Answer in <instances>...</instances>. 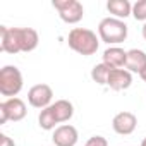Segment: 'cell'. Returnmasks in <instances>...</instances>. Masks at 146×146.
Instances as JSON below:
<instances>
[{
	"label": "cell",
	"instance_id": "1",
	"mask_svg": "<svg viewBox=\"0 0 146 146\" xmlns=\"http://www.w3.org/2000/svg\"><path fill=\"white\" fill-rule=\"evenodd\" d=\"M67 45L72 52H76L83 57H90L98 52L100 38L96 36L95 31H91L88 28H74L69 31Z\"/></svg>",
	"mask_w": 146,
	"mask_h": 146
},
{
	"label": "cell",
	"instance_id": "2",
	"mask_svg": "<svg viewBox=\"0 0 146 146\" xmlns=\"http://www.w3.org/2000/svg\"><path fill=\"white\" fill-rule=\"evenodd\" d=\"M129 28L124 21L115 19V17H105L98 24V38L100 41L110 45V46H119L122 41L127 40Z\"/></svg>",
	"mask_w": 146,
	"mask_h": 146
},
{
	"label": "cell",
	"instance_id": "3",
	"mask_svg": "<svg viewBox=\"0 0 146 146\" xmlns=\"http://www.w3.org/2000/svg\"><path fill=\"white\" fill-rule=\"evenodd\" d=\"M24 86L21 70L16 65H4L0 69V95L7 98H16Z\"/></svg>",
	"mask_w": 146,
	"mask_h": 146
},
{
	"label": "cell",
	"instance_id": "4",
	"mask_svg": "<svg viewBox=\"0 0 146 146\" xmlns=\"http://www.w3.org/2000/svg\"><path fill=\"white\" fill-rule=\"evenodd\" d=\"M52 5L65 24H78L84 16V7L79 0H53Z\"/></svg>",
	"mask_w": 146,
	"mask_h": 146
},
{
	"label": "cell",
	"instance_id": "5",
	"mask_svg": "<svg viewBox=\"0 0 146 146\" xmlns=\"http://www.w3.org/2000/svg\"><path fill=\"white\" fill-rule=\"evenodd\" d=\"M28 108L26 103L21 98H7L5 102L0 103V124H5L7 120L19 122L26 117Z\"/></svg>",
	"mask_w": 146,
	"mask_h": 146
},
{
	"label": "cell",
	"instance_id": "6",
	"mask_svg": "<svg viewBox=\"0 0 146 146\" xmlns=\"http://www.w3.org/2000/svg\"><path fill=\"white\" fill-rule=\"evenodd\" d=\"M52 100H53V90L45 83L31 86L28 91V103L35 108L43 110L52 105Z\"/></svg>",
	"mask_w": 146,
	"mask_h": 146
},
{
	"label": "cell",
	"instance_id": "7",
	"mask_svg": "<svg viewBox=\"0 0 146 146\" xmlns=\"http://www.w3.org/2000/svg\"><path fill=\"white\" fill-rule=\"evenodd\" d=\"M0 50L16 55L21 52V43H19V28H7L0 26Z\"/></svg>",
	"mask_w": 146,
	"mask_h": 146
},
{
	"label": "cell",
	"instance_id": "8",
	"mask_svg": "<svg viewBox=\"0 0 146 146\" xmlns=\"http://www.w3.org/2000/svg\"><path fill=\"white\" fill-rule=\"evenodd\" d=\"M137 127V117L132 112H119L112 120V129L120 136H129Z\"/></svg>",
	"mask_w": 146,
	"mask_h": 146
},
{
	"label": "cell",
	"instance_id": "9",
	"mask_svg": "<svg viewBox=\"0 0 146 146\" xmlns=\"http://www.w3.org/2000/svg\"><path fill=\"white\" fill-rule=\"evenodd\" d=\"M79 139L78 129L70 124H62L53 131L52 141L55 146H76Z\"/></svg>",
	"mask_w": 146,
	"mask_h": 146
},
{
	"label": "cell",
	"instance_id": "10",
	"mask_svg": "<svg viewBox=\"0 0 146 146\" xmlns=\"http://www.w3.org/2000/svg\"><path fill=\"white\" fill-rule=\"evenodd\" d=\"M132 84V74L124 67V69H112L108 79H107V86L113 91H124L127 88H131Z\"/></svg>",
	"mask_w": 146,
	"mask_h": 146
},
{
	"label": "cell",
	"instance_id": "11",
	"mask_svg": "<svg viewBox=\"0 0 146 146\" xmlns=\"http://www.w3.org/2000/svg\"><path fill=\"white\" fill-rule=\"evenodd\" d=\"M127 60V50L120 46H108L103 52V64H107L110 69H124Z\"/></svg>",
	"mask_w": 146,
	"mask_h": 146
},
{
	"label": "cell",
	"instance_id": "12",
	"mask_svg": "<svg viewBox=\"0 0 146 146\" xmlns=\"http://www.w3.org/2000/svg\"><path fill=\"white\" fill-rule=\"evenodd\" d=\"M146 67V52L139 50V48H132L127 50V60H125V69L131 72H139Z\"/></svg>",
	"mask_w": 146,
	"mask_h": 146
},
{
	"label": "cell",
	"instance_id": "13",
	"mask_svg": "<svg viewBox=\"0 0 146 146\" xmlns=\"http://www.w3.org/2000/svg\"><path fill=\"white\" fill-rule=\"evenodd\" d=\"M19 43H21V52H24V53L36 50V46L40 43L38 31L33 28H19Z\"/></svg>",
	"mask_w": 146,
	"mask_h": 146
},
{
	"label": "cell",
	"instance_id": "14",
	"mask_svg": "<svg viewBox=\"0 0 146 146\" xmlns=\"http://www.w3.org/2000/svg\"><path fill=\"white\" fill-rule=\"evenodd\" d=\"M107 11L112 14V17L124 21L125 17L132 16V4L129 0H108Z\"/></svg>",
	"mask_w": 146,
	"mask_h": 146
},
{
	"label": "cell",
	"instance_id": "15",
	"mask_svg": "<svg viewBox=\"0 0 146 146\" xmlns=\"http://www.w3.org/2000/svg\"><path fill=\"white\" fill-rule=\"evenodd\" d=\"M52 108H53V113H55L58 124L69 122L72 119V115H74V105L69 100H57L55 103H52Z\"/></svg>",
	"mask_w": 146,
	"mask_h": 146
},
{
	"label": "cell",
	"instance_id": "16",
	"mask_svg": "<svg viewBox=\"0 0 146 146\" xmlns=\"http://www.w3.org/2000/svg\"><path fill=\"white\" fill-rule=\"evenodd\" d=\"M38 124H40V127H41L43 131H55V129L58 127V125H57L58 122H57V117H55V113H53L52 105L46 107V108H43V110H40Z\"/></svg>",
	"mask_w": 146,
	"mask_h": 146
},
{
	"label": "cell",
	"instance_id": "17",
	"mask_svg": "<svg viewBox=\"0 0 146 146\" xmlns=\"http://www.w3.org/2000/svg\"><path fill=\"white\" fill-rule=\"evenodd\" d=\"M110 67L107 65V64H96L93 69H91V79L96 83V84H100V86H105L107 84V79H108V74H110Z\"/></svg>",
	"mask_w": 146,
	"mask_h": 146
},
{
	"label": "cell",
	"instance_id": "18",
	"mask_svg": "<svg viewBox=\"0 0 146 146\" xmlns=\"http://www.w3.org/2000/svg\"><path fill=\"white\" fill-rule=\"evenodd\" d=\"M132 17L136 21L146 23V0H137L132 4Z\"/></svg>",
	"mask_w": 146,
	"mask_h": 146
},
{
	"label": "cell",
	"instance_id": "19",
	"mask_svg": "<svg viewBox=\"0 0 146 146\" xmlns=\"http://www.w3.org/2000/svg\"><path fill=\"white\" fill-rule=\"evenodd\" d=\"M84 146H108V141H107V137L96 134V136H91V137L86 141Z\"/></svg>",
	"mask_w": 146,
	"mask_h": 146
},
{
	"label": "cell",
	"instance_id": "20",
	"mask_svg": "<svg viewBox=\"0 0 146 146\" xmlns=\"http://www.w3.org/2000/svg\"><path fill=\"white\" fill-rule=\"evenodd\" d=\"M0 146H16V143H14V139L12 137H9L7 134H0Z\"/></svg>",
	"mask_w": 146,
	"mask_h": 146
},
{
	"label": "cell",
	"instance_id": "21",
	"mask_svg": "<svg viewBox=\"0 0 146 146\" xmlns=\"http://www.w3.org/2000/svg\"><path fill=\"white\" fill-rule=\"evenodd\" d=\"M139 78H141V79H143V81L146 83V67H144V69H143V70L139 72Z\"/></svg>",
	"mask_w": 146,
	"mask_h": 146
},
{
	"label": "cell",
	"instance_id": "22",
	"mask_svg": "<svg viewBox=\"0 0 146 146\" xmlns=\"http://www.w3.org/2000/svg\"><path fill=\"white\" fill-rule=\"evenodd\" d=\"M141 35H143V38H144V41H146V23L143 24V29H141Z\"/></svg>",
	"mask_w": 146,
	"mask_h": 146
},
{
	"label": "cell",
	"instance_id": "23",
	"mask_svg": "<svg viewBox=\"0 0 146 146\" xmlns=\"http://www.w3.org/2000/svg\"><path fill=\"white\" fill-rule=\"evenodd\" d=\"M141 146H146V137H144V139L141 141Z\"/></svg>",
	"mask_w": 146,
	"mask_h": 146
}]
</instances>
